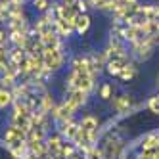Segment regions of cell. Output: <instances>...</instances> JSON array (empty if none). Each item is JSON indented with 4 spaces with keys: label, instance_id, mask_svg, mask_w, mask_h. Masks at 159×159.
<instances>
[{
    "label": "cell",
    "instance_id": "cell-6",
    "mask_svg": "<svg viewBox=\"0 0 159 159\" xmlns=\"http://www.w3.org/2000/svg\"><path fill=\"white\" fill-rule=\"evenodd\" d=\"M44 144L48 146V152L52 157H58L60 155V150L63 146V136L61 134H52V136H46V140H44Z\"/></svg>",
    "mask_w": 159,
    "mask_h": 159
},
{
    "label": "cell",
    "instance_id": "cell-5",
    "mask_svg": "<svg viewBox=\"0 0 159 159\" xmlns=\"http://www.w3.org/2000/svg\"><path fill=\"white\" fill-rule=\"evenodd\" d=\"M27 140V132L23 129H19V127H8L6 132H4V142L6 144H14V142H23Z\"/></svg>",
    "mask_w": 159,
    "mask_h": 159
},
{
    "label": "cell",
    "instance_id": "cell-20",
    "mask_svg": "<svg viewBox=\"0 0 159 159\" xmlns=\"http://www.w3.org/2000/svg\"><path fill=\"white\" fill-rule=\"evenodd\" d=\"M10 8H12V4H10V0H0V21L8 19Z\"/></svg>",
    "mask_w": 159,
    "mask_h": 159
},
{
    "label": "cell",
    "instance_id": "cell-19",
    "mask_svg": "<svg viewBox=\"0 0 159 159\" xmlns=\"http://www.w3.org/2000/svg\"><path fill=\"white\" fill-rule=\"evenodd\" d=\"M100 98H102V100L113 98V86H111L109 83H104V84L100 86Z\"/></svg>",
    "mask_w": 159,
    "mask_h": 159
},
{
    "label": "cell",
    "instance_id": "cell-26",
    "mask_svg": "<svg viewBox=\"0 0 159 159\" xmlns=\"http://www.w3.org/2000/svg\"><path fill=\"white\" fill-rule=\"evenodd\" d=\"M56 159H61V157H56Z\"/></svg>",
    "mask_w": 159,
    "mask_h": 159
},
{
    "label": "cell",
    "instance_id": "cell-18",
    "mask_svg": "<svg viewBox=\"0 0 159 159\" xmlns=\"http://www.w3.org/2000/svg\"><path fill=\"white\" fill-rule=\"evenodd\" d=\"M134 75H136V67L130 65V63H127V65L123 67V71H121L119 79H123V81H130V79H134Z\"/></svg>",
    "mask_w": 159,
    "mask_h": 159
},
{
    "label": "cell",
    "instance_id": "cell-15",
    "mask_svg": "<svg viewBox=\"0 0 159 159\" xmlns=\"http://www.w3.org/2000/svg\"><path fill=\"white\" fill-rule=\"evenodd\" d=\"M77 153V146L73 144V142H63V146H61V150H60V155L58 157H61V159H69V157H73Z\"/></svg>",
    "mask_w": 159,
    "mask_h": 159
},
{
    "label": "cell",
    "instance_id": "cell-9",
    "mask_svg": "<svg viewBox=\"0 0 159 159\" xmlns=\"http://www.w3.org/2000/svg\"><path fill=\"white\" fill-rule=\"evenodd\" d=\"M39 40L44 44V48H61V37L56 33V29L46 33V35H42V37H39Z\"/></svg>",
    "mask_w": 159,
    "mask_h": 159
},
{
    "label": "cell",
    "instance_id": "cell-21",
    "mask_svg": "<svg viewBox=\"0 0 159 159\" xmlns=\"http://www.w3.org/2000/svg\"><path fill=\"white\" fill-rule=\"evenodd\" d=\"M140 159H159V148H155V150H144Z\"/></svg>",
    "mask_w": 159,
    "mask_h": 159
},
{
    "label": "cell",
    "instance_id": "cell-1",
    "mask_svg": "<svg viewBox=\"0 0 159 159\" xmlns=\"http://www.w3.org/2000/svg\"><path fill=\"white\" fill-rule=\"evenodd\" d=\"M94 81L96 77H90V75H79V73H73L69 71L65 83H67V90H84V92H90L94 88Z\"/></svg>",
    "mask_w": 159,
    "mask_h": 159
},
{
    "label": "cell",
    "instance_id": "cell-4",
    "mask_svg": "<svg viewBox=\"0 0 159 159\" xmlns=\"http://www.w3.org/2000/svg\"><path fill=\"white\" fill-rule=\"evenodd\" d=\"M86 96H88V92H84V90H71V92H67V98L63 100V104L75 113L79 107L84 106Z\"/></svg>",
    "mask_w": 159,
    "mask_h": 159
},
{
    "label": "cell",
    "instance_id": "cell-7",
    "mask_svg": "<svg viewBox=\"0 0 159 159\" xmlns=\"http://www.w3.org/2000/svg\"><path fill=\"white\" fill-rule=\"evenodd\" d=\"M132 106H134V100L130 96H127V94H121V96H117L113 100V109L117 113H127V111H130Z\"/></svg>",
    "mask_w": 159,
    "mask_h": 159
},
{
    "label": "cell",
    "instance_id": "cell-24",
    "mask_svg": "<svg viewBox=\"0 0 159 159\" xmlns=\"http://www.w3.org/2000/svg\"><path fill=\"white\" fill-rule=\"evenodd\" d=\"M6 40H8L6 31H2V29H0V44H6Z\"/></svg>",
    "mask_w": 159,
    "mask_h": 159
},
{
    "label": "cell",
    "instance_id": "cell-25",
    "mask_svg": "<svg viewBox=\"0 0 159 159\" xmlns=\"http://www.w3.org/2000/svg\"><path fill=\"white\" fill-rule=\"evenodd\" d=\"M60 2H61V4H67V6H75L77 0H60Z\"/></svg>",
    "mask_w": 159,
    "mask_h": 159
},
{
    "label": "cell",
    "instance_id": "cell-17",
    "mask_svg": "<svg viewBox=\"0 0 159 159\" xmlns=\"http://www.w3.org/2000/svg\"><path fill=\"white\" fill-rule=\"evenodd\" d=\"M8 65H10V50L6 48V44H0V73H4Z\"/></svg>",
    "mask_w": 159,
    "mask_h": 159
},
{
    "label": "cell",
    "instance_id": "cell-22",
    "mask_svg": "<svg viewBox=\"0 0 159 159\" xmlns=\"http://www.w3.org/2000/svg\"><path fill=\"white\" fill-rule=\"evenodd\" d=\"M148 107H150L152 113H157V115H159V96L150 98V102H148Z\"/></svg>",
    "mask_w": 159,
    "mask_h": 159
},
{
    "label": "cell",
    "instance_id": "cell-11",
    "mask_svg": "<svg viewBox=\"0 0 159 159\" xmlns=\"http://www.w3.org/2000/svg\"><path fill=\"white\" fill-rule=\"evenodd\" d=\"M90 16L88 14H79L77 17V23H75V33L77 35H84V33L90 29Z\"/></svg>",
    "mask_w": 159,
    "mask_h": 159
},
{
    "label": "cell",
    "instance_id": "cell-2",
    "mask_svg": "<svg viewBox=\"0 0 159 159\" xmlns=\"http://www.w3.org/2000/svg\"><path fill=\"white\" fill-rule=\"evenodd\" d=\"M42 61H44V67L48 71H58L60 67L63 65L65 61V56L61 52V48H44L42 52Z\"/></svg>",
    "mask_w": 159,
    "mask_h": 159
},
{
    "label": "cell",
    "instance_id": "cell-10",
    "mask_svg": "<svg viewBox=\"0 0 159 159\" xmlns=\"http://www.w3.org/2000/svg\"><path fill=\"white\" fill-rule=\"evenodd\" d=\"M8 152L12 153L16 159H23V157L29 153V144H27V140H23V142H14V144H8Z\"/></svg>",
    "mask_w": 159,
    "mask_h": 159
},
{
    "label": "cell",
    "instance_id": "cell-8",
    "mask_svg": "<svg viewBox=\"0 0 159 159\" xmlns=\"http://www.w3.org/2000/svg\"><path fill=\"white\" fill-rule=\"evenodd\" d=\"M129 63V60H123V58H109L107 63H106V69L111 77H119L121 71H123V67Z\"/></svg>",
    "mask_w": 159,
    "mask_h": 159
},
{
    "label": "cell",
    "instance_id": "cell-23",
    "mask_svg": "<svg viewBox=\"0 0 159 159\" xmlns=\"http://www.w3.org/2000/svg\"><path fill=\"white\" fill-rule=\"evenodd\" d=\"M86 8H88L86 0H77V2H75V10L79 14H86Z\"/></svg>",
    "mask_w": 159,
    "mask_h": 159
},
{
    "label": "cell",
    "instance_id": "cell-13",
    "mask_svg": "<svg viewBox=\"0 0 159 159\" xmlns=\"http://www.w3.org/2000/svg\"><path fill=\"white\" fill-rule=\"evenodd\" d=\"M54 107H56V102H54L52 94L42 92V94H40V111H44V113H52Z\"/></svg>",
    "mask_w": 159,
    "mask_h": 159
},
{
    "label": "cell",
    "instance_id": "cell-3",
    "mask_svg": "<svg viewBox=\"0 0 159 159\" xmlns=\"http://www.w3.org/2000/svg\"><path fill=\"white\" fill-rule=\"evenodd\" d=\"M79 127H81V130L86 134V138L90 142V146H94L96 138H98V129H100V123L94 115H84L81 119V123H79Z\"/></svg>",
    "mask_w": 159,
    "mask_h": 159
},
{
    "label": "cell",
    "instance_id": "cell-14",
    "mask_svg": "<svg viewBox=\"0 0 159 159\" xmlns=\"http://www.w3.org/2000/svg\"><path fill=\"white\" fill-rule=\"evenodd\" d=\"M14 102V94L10 88H0V109H6Z\"/></svg>",
    "mask_w": 159,
    "mask_h": 159
},
{
    "label": "cell",
    "instance_id": "cell-16",
    "mask_svg": "<svg viewBox=\"0 0 159 159\" xmlns=\"http://www.w3.org/2000/svg\"><path fill=\"white\" fill-rule=\"evenodd\" d=\"M159 148V134H150L142 140V150H155Z\"/></svg>",
    "mask_w": 159,
    "mask_h": 159
},
{
    "label": "cell",
    "instance_id": "cell-12",
    "mask_svg": "<svg viewBox=\"0 0 159 159\" xmlns=\"http://www.w3.org/2000/svg\"><path fill=\"white\" fill-rule=\"evenodd\" d=\"M54 29H56V33L63 39V37H69L71 33H73V29L69 27V23L67 21H63V19H60V17H56L54 19Z\"/></svg>",
    "mask_w": 159,
    "mask_h": 159
}]
</instances>
